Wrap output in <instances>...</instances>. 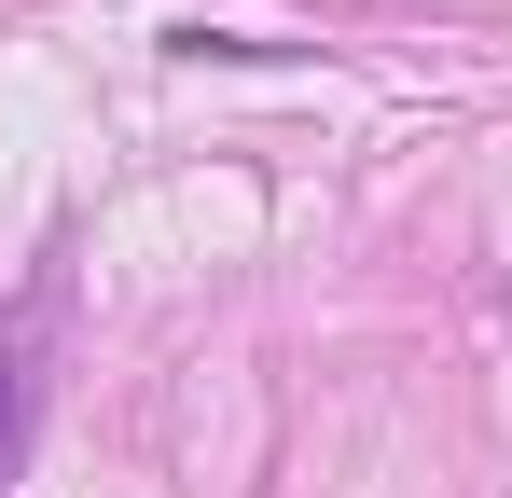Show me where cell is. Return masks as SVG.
I'll list each match as a JSON object with an SVG mask.
<instances>
[{"label": "cell", "mask_w": 512, "mask_h": 498, "mask_svg": "<svg viewBox=\"0 0 512 498\" xmlns=\"http://www.w3.org/2000/svg\"><path fill=\"white\" fill-rule=\"evenodd\" d=\"M56 332H70V263L42 249L28 263V291L0 305V498H14V471H28V429H42V360H56Z\"/></svg>", "instance_id": "cell-1"}]
</instances>
